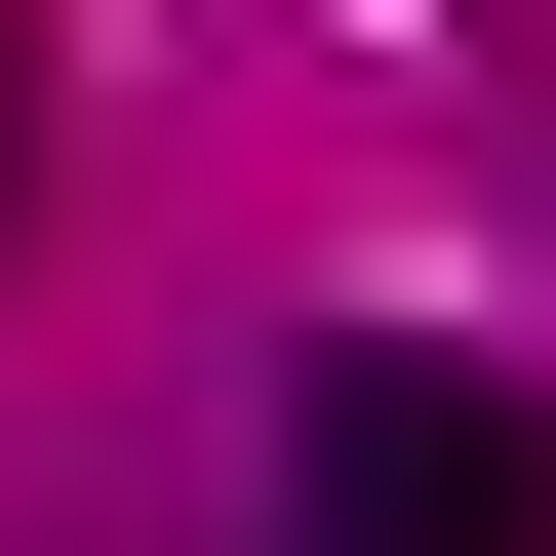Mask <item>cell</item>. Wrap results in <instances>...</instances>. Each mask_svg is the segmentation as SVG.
<instances>
[{"instance_id":"1","label":"cell","mask_w":556,"mask_h":556,"mask_svg":"<svg viewBox=\"0 0 556 556\" xmlns=\"http://www.w3.org/2000/svg\"><path fill=\"white\" fill-rule=\"evenodd\" d=\"M278 517L318 556H556V397L438 358V318H318L278 358Z\"/></svg>"},{"instance_id":"2","label":"cell","mask_w":556,"mask_h":556,"mask_svg":"<svg viewBox=\"0 0 556 556\" xmlns=\"http://www.w3.org/2000/svg\"><path fill=\"white\" fill-rule=\"evenodd\" d=\"M0 199H40V40H0Z\"/></svg>"}]
</instances>
